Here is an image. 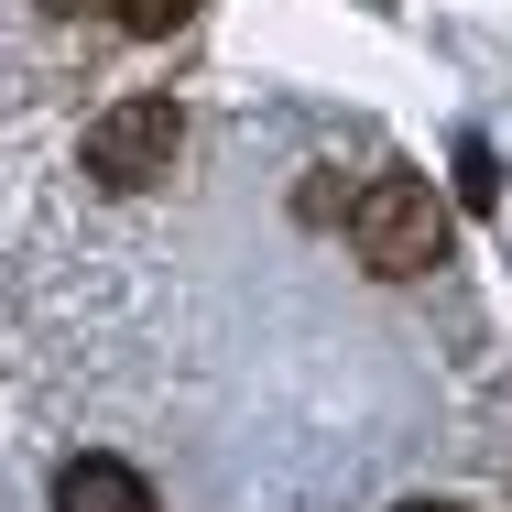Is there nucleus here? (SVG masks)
Listing matches in <instances>:
<instances>
[{"instance_id": "f257e3e1", "label": "nucleus", "mask_w": 512, "mask_h": 512, "mask_svg": "<svg viewBox=\"0 0 512 512\" xmlns=\"http://www.w3.org/2000/svg\"><path fill=\"white\" fill-rule=\"evenodd\" d=\"M349 251L382 273V284H414V273H436L447 262V207L425 175H371L360 197H349Z\"/></svg>"}, {"instance_id": "f03ea898", "label": "nucleus", "mask_w": 512, "mask_h": 512, "mask_svg": "<svg viewBox=\"0 0 512 512\" xmlns=\"http://www.w3.org/2000/svg\"><path fill=\"white\" fill-rule=\"evenodd\" d=\"M186 153V109L175 99H120L88 120V175H99L109 197H142V186H164V164Z\"/></svg>"}, {"instance_id": "7ed1b4c3", "label": "nucleus", "mask_w": 512, "mask_h": 512, "mask_svg": "<svg viewBox=\"0 0 512 512\" xmlns=\"http://www.w3.org/2000/svg\"><path fill=\"white\" fill-rule=\"evenodd\" d=\"M55 512H153V480L120 469V458H77V469L55 480Z\"/></svg>"}, {"instance_id": "20e7f679", "label": "nucleus", "mask_w": 512, "mask_h": 512, "mask_svg": "<svg viewBox=\"0 0 512 512\" xmlns=\"http://www.w3.org/2000/svg\"><path fill=\"white\" fill-rule=\"evenodd\" d=\"M186 11H197V0H120V11H109V22H120V33H175V22H186Z\"/></svg>"}, {"instance_id": "39448f33", "label": "nucleus", "mask_w": 512, "mask_h": 512, "mask_svg": "<svg viewBox=\"0 0 512 512\" xmlns=\"http://www.w3.org/2000/svg\"><path fill=\"white\" fill-rule=\"evenodd\" d=\"M458 197L491 207V142H458Z\"/></svg>"}, {"instance_id": "423d86ee", "label": "nucleus", "mask_w": 512, "mask_h": 512, "mask_svg": "<svg viewBox=\"0 0 512 512\" xmlns=\"http://www.w3.org/2000/svg\"><path fill=\"white\" fill-rule=\"evenodd\" d=\"M55 22H99V11H120V0H44Z\"/></svg>"}, {"instance_id": "0eeeda50", "label": "nucleus", "mask_w": 512, "mask_h": 512, "mask_svg": "<svg viewBox=\"0 0 512 512\" xmlns=\"http://www.w3.org/2000/svg\"><path fill=\"white\" fill-rule=\"evenodd\" d=\"M414 512H447V502H414Z\"/></svg>"}]
</instances>
